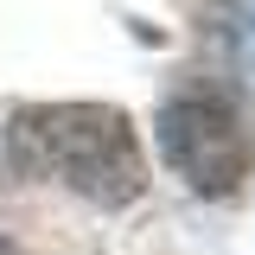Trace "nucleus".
I'll use <instances>...</instances> for the list:
<instances>
[{"instance_id": "obj_1", "label": "nucleus", "mask_w": 255, "mask_h": 255, "mask_svg": "<svg viewBox=\"0 0 255 255\" xmlns=\"http://www.w3.org/2000/svg\"><path fill=\"white\" fill-rule=\"evenodd\" d=\"M6 153L26 179H51L90 204H128L147 185L140 134L109 102H32L6 128Z\"/></svg>"}, {"instance_id": "obj_4", "label": "nucleus", "mask_w": 255, "mask_h": 255, "mask_svg": "<svg viewBox=\"0 0 255 255\" xmlns=\"http://www.w3.org/2000/svg\"><path fill=\"white\" fill-rule=\"evenodd\" d=\"M0 255H13V243H6V236H0Z\"/></svg>"}, {"instance_id": "obj_2", "label": "nucleus", "mask_w": 255, "mask_h": 255, "mask_svg": "<svg viewBox=\"0 0 255 255\" xmlns=\"http://www.w3.org/2000/svg\"><path fill=\"white\" fill-rule=\"evenodd\" d=\"M159 153L166 166L185 179L191 191L204 198H223L249 179L255 166V140L243 109L217 90H179L166 109H159Z\"/></svg>"}, {"instance_id": "obj_3", "label": "nucleus", "mask_w": 255, "mask_h": 255, "mask_svg": "<svg viewBox=\"0 0 255 255\" xmlns=\"http://www.w3.org/2000/svg\"><path fill=\"white\" fill-rule=\"evenodd\" d=\"M236 45H243V58L255 64V0L243 6V13H236Z\"/></svg>"}]
</instances>
